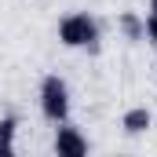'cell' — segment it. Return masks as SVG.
<instances>
[{
    "label": "cell",
    "mask_w": 157,
    "mask_h": 157,
    "mask_svg": "<svg viewBox=\"0 0 157 157\" xmlns=\"http://www.w3.org/2000/svg\"><path fill=\"white\" fill-rule=\"evenodd\" d=\"M99 37H102V26L95 15L88 11H70L59 18V40L66 48H84V51H99Z\"/></svg>",
    "instance_id": "6da1fadb"
},
{
    "label": "cell",
    "mask_w": 157,
    "mask_h": 157,
    "mask_svg": "<svg viewBox=\"0 0 157 157\" xmlns=\"http://www.w3.org/2000/svg\"><path fill=\"white\" fill-rule=\"evenodd\" d=\"M40 113L44 121H51V124H62V121H70V84L59 77V73H48V77L40 80Z\"/></svg>",
    "instance_id": "7a4b0ae2"
},
{
    "label": "cell",
    "mask_w": 157,
    "mask_h": 157,
    "mask_svg": "<svg viewBox=\"0 0 157 157\" xmlns=\"http://www.w3.org/2000/svg\"><path fill=\"white\" fill-rule=\"evenodd\" d=\"M51 150H55L59 157H84V154H88V139L80 135L77 124L62 121V124L55 128V143H51Z\"/></svg>",
    "instance_id": "3957f363"
},
{
    "label": "cell",
    "mask_w": 157,
    "mask_h": 157,
    "mask_svg": "<svg viewBox=\"0 0 157 157\" xmlns=\"http://www.w3.org/2000/svg\"><path fill=\"white\" fill-rule=\"evenodd\" d=\"M150 124H154V113H150L146 106H132V110H124V117H121V128H124L128 135H143Z\"/></svg>",
    "instance_id": "277c9868"
},
{
    "label": "cell",
    "mask_w": 157,
    "mask_h": 157,
    "mask_svg": "<svg viewBox=\"0 0 157 157\" xmlns=\"http://www.w3.org/2000/svg\"><path fill=\"white\" fill-rule=\"evenodd\" d=\"M117 26H121V33L128 40H146V26H143V18H139L135 11H124L117 18Z\"/></svg>",
    "instance_id": "5b68a950"
},
{
    "label": "cell",
    "mask_w": 157,
    "mask_h": 157,
    "mask_svg": "<svg viewBox=\"0 0 157 157\" xmlns=\"http://www.w3.org/2000/svg\"><path fill=\"white\" fill-rule=\"evenodd\" d=\"M15 132H18V121L15 117H0V157L15 154Z\"/></svg>",
    "instance_id": "8992f818"
},
{
    "label": "cell",
    "mask_w": 157,
    "mask_h": 157,
    "mask_svg": "<svg viewBox=\"0 0 157 157\" xmlns=\"http://www.w3.org/2000/svg\"><path fill=\"white\" fill-rule=\"evenodd\" d=\"M143 26H146V40H150V44H157V15H150V11H146Z\"/></svg>",
    "instance_id": "52a82bcc"
},
{
    "label": "cell",
    "mask_w": 157,
    "mask_h": 157,
    "mask_svg": "<svg viewBox=\"0 0 157 157\" xmlns=\"http://www.w3.org/2000/svg\"><path fill=\"white\" fill-rule=\"evenodd\" d=\"M150 15H157V0H150Z\"/></svg>",
    "instance_id": "ba28073f"
}]
</instances>
